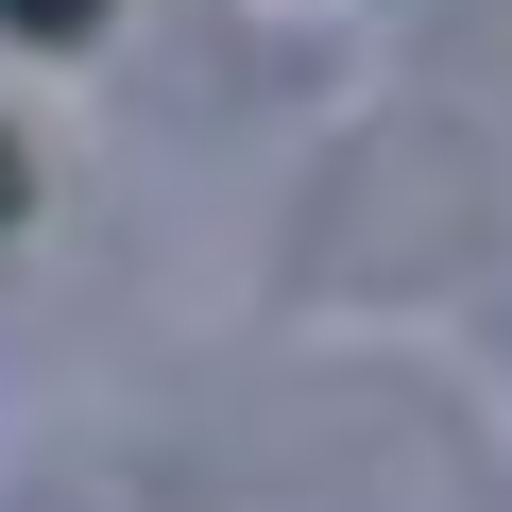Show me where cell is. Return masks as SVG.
<instances>
[{
  "mask_svg": "<svg viewBox=\"0 0 512 512\" xmlns=\"http://www.w3.org/2000/svg\"><path fill=\"white\" fill-rule=\"evenodd\" d=\"M0 18H18V35H86L103 0H0Z\"/></svg>",
  "mask_w": 512,
  "mask_h": 512,
  "instance_id": "1",
  "label": "cell"
},
{
  "mask_svg": "<svg viewBox=\"0 0 512 512\" xmlns=\"http://www.w3.org/2000/svg\"><path fill=\"white\" fill-rule=\"evenodd\" d=\"M0 205H18V154H0Z\"/></svg>",
  "mask_w": 512,
  "mask_h": 512,
  "instance_id": "2",
  "label": "cell"
}]
</instances>
